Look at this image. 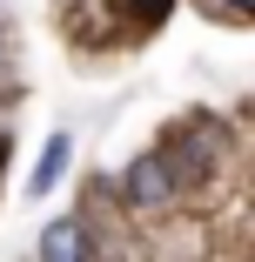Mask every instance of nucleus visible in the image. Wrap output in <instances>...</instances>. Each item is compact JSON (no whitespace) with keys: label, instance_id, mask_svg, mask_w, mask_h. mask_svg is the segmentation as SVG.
<instances>
[{"label":"nucleus","instance_id":"4","mask_svg":"<svg viewBox=\"0 0 255 262\" xmlns=\"http://www.w3.org/2000/svg\"><path fill=\"white\" fill-rule=\"evenodd\" d=\"M128 7H141V14H155V7H168V0H128Z\"/></svg>","mask_w":255,"mask_h":262},{"label":"nucleus","instance_id":"3","mask_svg":"<svg viewBox=\"0 0 255 262\" xmlns=\"http://www.w3.org/2000/svg\"><path fill=\"white\" fill-rule=\"evenodd\" d=\"M67 148H74L67 135H54V141H47V155H40V168L27 175V195H47V188L61 182V168H67Z\"/></svg>","mask_w":255,"mask_h":262},{"label":"nucleus","instance_id":"2","mask_svg":"<svg viewBox=\"0 0 255 262\" xmlns=\"http://www.w3.org/2000/svg\"><path fill=\"white\" fill-rule=\"evenodd\" d=\"M40 255H47V262H87V255H94V235H87V222H81V215L47 222V229H40Z\"/></svg>","mask_w":255,"mask_h":262},{"label":"nucleus","instance_id":"1","mask_svg":"<svg viewBox=\"0 0 255 262\" xmlns=\"http://www.w3.org/2000/svg\"><path fill=\"white\" fill-rule=\"evenodd\" d=\"M121 195H128L134 208H161V202L175 195V168L161 162V155H141V162L121 175Z\"/></svg>","mask_w":255,"mask_h":262},{"label":"nucleus","instance_id":"5","mask_svg":"<svg viewBox=\"0 0 255 262\" xmlns=\"http://www.w3.org/2000/svg\"><path fill=\"white\" fill-rule=\"evenodd\" d=\"M228 7H235V14H248V7H255V0H228Z\"/></svg>","mask_w":255,"mask_h":262}]
</instances>
